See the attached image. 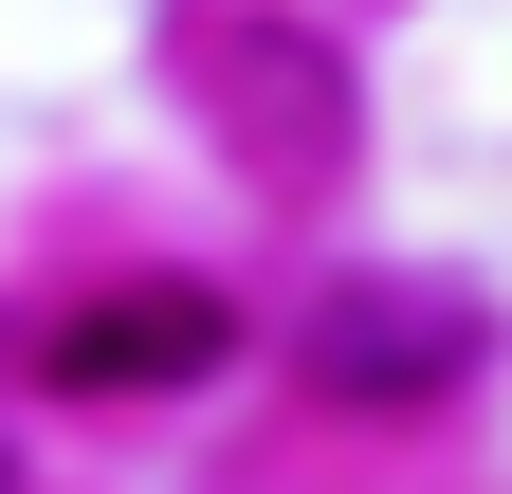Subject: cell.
<instances>
[{"mask_svg": "<svg viewBox=\"0 0 512 494\" xmlns=\"http://www.w3.org/2000/svg\"><path fill=\"white\" fill-rule=\"evenodd\" d=\"M458 366H476L458 293H330V312H311V385L330 403H439Z\"/></svg>", "mask_w": 512, "mask_h": 494, "instance_id": "cell-1", "label": "cell"}, {"mask_svg": "<svg viewBox=\"0 0 512 494\" xmlns=\"http://www.w3.org/2000/svg\"><path fill=\"white\" fill-rule=\"evenodd\" d=\"M202 348H220L202 293H147V312H92L74 348H55V385H128V366H202Z\"/></svg>", "mask_w": 512, "mask_h": 494, "instance_id": "cell-2", "label": "cell"}]
</instances>
